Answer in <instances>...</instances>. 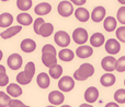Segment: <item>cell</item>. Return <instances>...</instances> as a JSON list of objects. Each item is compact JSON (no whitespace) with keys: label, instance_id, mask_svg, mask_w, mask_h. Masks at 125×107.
Returning <instances> with one entry per match:
<instances>
[{"label":"cell","instance_id":"cell-1","mask_svg":"<svg viewBox=\"0 0 125 107\" xmlns=\"http://www.w3.org/2000/svg\"><path fill=\"white\" fill-rule=\"evenodd\" d=\"M94 73V67L91 63H82L73 73V79L77 81H84L92 77Z\"/></svg>","mask_w":125,"mask_h":107},{"label":"cell","instance_id":"cell-2","mask_svg":"<svg viewBox=\"0 0 125 107\" xmlns=\"http://www.w3.org/2000/svg\"><path fill=\"white\" fill-rule=\"evenodd\" d=\"M57 11H58L59 15L64 18L70 17L73 13V6L71 3V1H67V0H64V1H61L57 6Z\"/></svg>","mask_w":125,"mask_h":107},{"label":"cell","instance_id":"cell-3","mask_svg":"<svg viewBox=\"0 0 125 107\" xmlns=\"http://www.w3.org/2000/svg\"><path fill=\"white\" fill-rule=\"evenodd\" d=\"M54 41L59 47L65 48L70 44V36L65 31H58L54 35Z\"/></svg>","mask_w":125,"mask_h":107},{"label":"cell","instance_id":"cell-4","mask_svg":"<svg viewBox=\"0 0 125 107\" xmlns=\"http://www.w3.org/2000/svg\"><path fill=\"white\" fill-rule=\"evenodd\" d=\"M58 88L62 92H70L75 88V80H73V78L68 77V75L62 77L58 82Z\"/></svg>","mask_w":125,"mask_h":107},{"label":"cell","instance_id":"cell-5","mask_svg":"<svg viewBox=\"0 0 125 107\" xmlns=\"http://www.w3.org/2000/svg\"><path fill=\"white\" fill-rule=\"evenodd\" d=\"M73 39L76 44L82 46L88 41V32L82 27H77L73 33Z\"/></svg>","mask_w":125,"mask_h":107},{"label":"cell","instance_id":"cell-6","mask_svg":"<svg viewBox=\"0 0 125 107\" xmlns=\"http://www.w3.org/2000/svg\"><path fill=\"white\" fill-rule=\"evenodd\" d=\"M116 62L117 60L112 56H106L102 59L101 61V67L103 70H105L108 73L113 72L114 70H116Z\"/></svg>","mask_w":125,"mask_h":107},{"label":"cell","instance_id":"cell-7","mask_svg":"<svg viewBox=\"0 0 125 107\" xmlns=\"http://www.w3.org/2000/svg\"><path fill=\"white\" fill-rule=\"evenodd\" d=\"M7 63L11 70H18L22 66V57L19 54H11L8 57Z\"/></svg>","mask_w":125,"mask_h":107},{"label":"cell","instance_id":"cell-8","mask_svg":"<svg viewBox=\"0 0 125 107\" xmlns=\"http://www.w3.org/2000/svg\"><path fill=\"white\" fill-rule=\"evenodd\" d=\"M105 50H106V53L110 54L111 56L116 55V54L121 50V45H120L119 41L114 39V38L108 39L105 43Z\"/></svg>","mask_w":125,"mask_h":107},{"label":"cell","instance_id":"cell-9","mask_svg":"<svg viewBox=\"0 0 125 107\" xmlns=\"http://www.w3.org/2000/svg\"><path fill=\"white\" fill-rule=\"evenodd\" d=\"M98 98H99V91H98L97 88L90 86V88L87 89L86 92H84V99H86V102L91 104V103H94Z\"/></svg>","mask_w":125,"mask_h":107},{"label":"cell","instance_id":"cell-10","mask_svg":"<svg viewBox=\"0 0 125 107\" xmlns=\"http://www.w3.org/2000/svg\"><path fill=\"white\" fill-rule=\"evenodd\" d=\"M105 8L102 6H98L93 9L92 13H91V19H92L93 22L98 23V22H101L102 20L105 18Z\"/></svg>","mask_w":125,"mask_h":107},{"label":"cell","instance_id":"cell-11","mask_svg":"<svg viewBox=\"0 0 125 107\" xmlns=\"http://www.w3.org/2000/svg\"><path fill=\"white\" fill-rule=\"evenodd\" d=\"M64 99H65L64 94H62V92H59V91H53V92H51L50 94H48V101L54 106L62 104Z\"/></svg>","mask_w":125,"mask_h":107},{"label":"cell","instance_id":"cell-12","mask_svg":"<svg viewBox=\"0 0 125 107\" xmlns=\"http://www.w3.org/2000/svg\"><path fill=\"white\" fill-rule=\"evenodd\" d=\"M20 47H21L22 52L29 54V53H32L35 50V48H36V43L31 38H25L21 42Z\"/></svg>","mask_w":125,"mask_h":107},{"label":"cell","instance_id":"cell-13","mask_svg":"<svg viewBox=\"0 0 125 107\" xmlns=\"http://www.w3.org/2000/svg\"><path fill=\"white\" fill-rule=\"evenodd\" d=\"M51 10H52V6L48 2H40L34 8V12L37 15H46L51 12Z\"/></svg>","mask_w":125,"mask_h":107},{"label":"cell","instance_id":"cell-14","mask_svg":"<svg viewBox=\"0 0 125 107\" xmlns=\"http://www.w3.org/2000/svg\"><path fill=\"white\" fill-rule=\"evenodd\" d=\"M92 54H93L92 47L91 46H87V45L80 46L76 50V55L79 58H89L90 56H92Z\"/></svg>","mask_w":125,"mask_h":107},{"label":"cell","instance_id":"cell-15","mask_svg":"<svg viewBox=\"0 0 125 107\" xmlns=\"http://www.w3.org/2000/svg\"><path fill=\"white\" fill-rule=\"evenodd\" d=\"M42 62L44 66L52 68L57 64V57L52 54H42Z\"/></svg>","mask_w":125,"mask_h":107},{"label":"cell","instance_id":"cell-16","mask_svg":"<svg viewBox=\"0 0 125 107\" xmlns=\"http://www.w3.org/2000/svg\"><path fill=\"white\" fill-rule=\"evenodd\" d=\"M22 30V26L21 25H17V26H11V27L7 28L6 31L0 34V36L2 37L3 39H9L11 37H13L14 35H17L18 33H20V31Z\"/></svg>","mask_w":125,"mask_h":107},{"label":"cell","instance_id":"cell-17","mask_svg":"<svg viewBox=\"0 0 125 107\" xmlns=\"http://www.w3.org/2000/svg\"><path fill=\"white\" fill-rule=\"evenodd\" d=\"M90 44L92 47H100V46H102L104 44V42H105V38H104V35L102 34V33H94V34H92V36L90 37Z\"/></svg>","mask_w":125,"mask_h":107},{"label":"cell","instance_id":"cell-18","mask_svg":"<svg viewBox=\"0 0 125 107\" xmlns=\"http://www.w3.org/2000/svg\"><path fill=\"white\" fill-rule=\"evenodd\" d=\"M36 82H37V85L40 86L41 89H47L51 84L50 81V74L45 72H41L36 78Z\"/></svg>","mask_w":125,"mask_h":107},{"label":"cell","instance_id":"cell-19","mask_svg":"<svg viewBox=\"0 0 125 107\" xmlns=\"http://www.w3.org/2000/svg\"><path fill=\"white\" fill-rule=\"evenodd\" d=\"M115 81H116L115 75L112 74V73H108V72H106L105 74L102 75L101 79H100V83H101L103 86H105V88H109V86L114 85Z\"/></svg>","mask_w":125,"mask_h":107},{"label":"cell","instance_id":"cell-20","mask_svg":"<svg viewBox=\"0 0 125 107\" xmlns=\"http://www.w3.org/2000/svg\"><path fill=\"white\" fill-rule=\"evenodd\" d=\"M7 94L13 97H19L22 94V89L20 88L19 84L11 83L7 86Z\"/></svg>","mask_w":125,"mask_h":107},{"label":"cell","instance_id":"cell-21","mask_svg":"<svg viewBox=\"0 0 125 107\" xmlns=\"http://www.w3.org/2000/svg\"><path fill=\"white\" fill-rule=\"evenodd\" d=\"M75 17L78 21L80 22H87L90 18V13L87 9L84 8H78L77 10L75 11Z\"/></svg>","mask_w":125,"mask_h":107},{"label":"cell","instance_id":"cell-22","mask_svg":"<svg viewBox=\"0 0 125 107\" xmlns=\"http://www.w3.org/2000/svg\"><path fill=\"white\" fill-rule=\"evenodd\" d=\"M116 24H117V21L115 18L113 17H108L104 19L103 21V26H104V30L106 32H112L116 28Z\"/></svg>","mask_w":125,"mask_h":107},{"label":"cell","instance_id":"cell-23","mask_svg":"<svg viewBox=\"0 0 125 107\" xmlns=\"http://www.w3.org/2000/svg\"><path fill=\"white\" fill-rule=\"evenodd\" d=\"M13 22V17L11 13L4 12L0 14V27H9Z\"/></svg>","mask_w":125,"mask_h":107},{"label":"cell","instance_id":"cell-24","mask_svg":"<svg viewBox=\"0 0 125 107\" xmlns=\"http://www.w3.org/2000/svg\"><path fill=\"white\" fill-rule=\"evenodd\" d=\"M53 31H54V26H53V24L45 22V23L40 27L39 35H41V36H43V37H48V36L52 35Z\"/></svg>","mask_w":125,"mask_h":107},{"label":"cell","instance_id":"cell-25","mask_svg":"<svg viewBox=\"0 0 125 107\" xmlns=\"http://www.w3.org/2000/svg\"><path fill=\"white\" fill-rule=\"evenodd\" d=\"M58 57L59 59L62 60V61H71V60L75 58V53L73 52V50L70 49H67V48H64V49H62L61 52L58 54Z\"/></svg>","mask_w":125,"mask_h":107},{"label":"cell","instance_id":"cell-26","mask_svg":"<svg viewBox=\"0 0 125 107\" xmlns=\"http://www.w3.org/2000/svg\"><path fill=\"white\" fill-rule=\"evenodd\" d=\"M17 21L19 22L21 25L28 26L33 22V19L29 13H20V14L17 17Z\"/></svg>","mask_w":125,"mask_h":107},{"label":"cell","instance_id":"cell-27","mask_svg":"<svg viewBox=\"0 0 125 107\" xmlns=\"http://www.w3.org/2000/svg\"><path fill=\"white\" fill-rule=\"evenodd\" d=\"M48 74L51 75V78L53 79H59L62 74V68L59 64H56V66L50 68V71H48Z\"/></svg>","mask_w":125,"mask_h":107},{"label":"cell","instance_id":"cell-28","mask_svg":"<svg viewBox=\"0 0 125 107\" xmlns=\"http://www.w3.org/2000/svg\"><path fill=\"white\" fill-rule=\"evenodd\" d=\"M31 81H32V79H31L24 71L20 72L19 74L17 75V82L20 84H22V85H26V84H29Z\"/></svg>","mask_w":125,"mask_h":107},{"label":"cell","instance_id":"cell-29","mask_svg":"<svg viewBox=\"0 0 125 107\" xmlns=\"http://www.w3.org/2000/svg\"><path fill=\"white\" fill-rule=\"evenodd\" d=\"M114 101L117 104H125V89H119L114 93Z\"/></svg>","mask_w":125,"mask_h":107},{"label":"cell","instance_id":"cell-30","mask_svg":"<svg viewBox=\"0 0 125 107\" xmlns=\"http://www.w3.org/2000/svg\"><path fill=\"white\" fill-rule=\"evenodd\" d=\"M17 7L22 11H28L32 7V0H18Z\"/></svg>","mask_w":125,"mask_h":107},{"label":"cell","instance_id":"cell-31","mask_svg":"<svg viewBox=\"0 0 125 107\" xmlns=\"http://www.w3.org/2000/svg\"><path fill=\"white\" fill-rule=\"evenodd\" d=\"M11 102V98L6 92L0 91V107H7L9 106Z\"/></svg>","mask_w":125,"mask_h":107},{"label":"cell","instance_id":"cell-32","mask_svg":"<svg viewBox=\"0 0 125 107\" xmlns=\"http://www.w3.org/2000/svg\"><path fill=\"white\" fill-rule=\"evenodd\" d=\"M24 72H25L26 74L31 78V79H33V75H34V73H35V64H34V62H32V61L28 62L26 66H25V68H24Z\"/></svg>","mask_w":125,"mask_h":107},{"label":"cell","instance_id":"cell-33","mask_svg":"<svg viewBox=\"0 0 125 107\" xmlns=\"http://www.w3.org/2000/svg\"><path fill=\"white\" fill-rule=\"evenodd\" d=\"M116 19H117V22H120L121 24H123V26L125 25V6L121 7V8L117 10Z\"/></svg>","mask_w":125,"mask_h":107},{"label":"cell","instance_id":"cell-34","mask_svg":"<svg viewBox=\"0 0 125 107\" xmlns=\"http://www.w3.org/2000/svg\"><path fill=\"white\" fill-rule=\"evenodd\" d=\"M116 71L117 72H124L125 71V56H122V57H120L117 59Z\"/></svg>","mask_w":125,"mask_h":107},{"label":"cell","instance_id":"cell-35","mask_svg":"<svg viewBox=\"0 0 125 107\" xmlns=\"http://www.w3.org/2000/svg\"><path fill=\"white\" fill-rule=\"evenodd\" d=\"M42 54H52V55L56 56V49H55V47L53 45L46 44V45H44L43 48H42Z\"/></svg>","mask_w":125,"mask_h":107},{"label":"cell","instance_id":"cell-36","mask_svg":"<svg viewBox=\"0 0 125 107\" xmlns=\"http://www.w3.org/2000/svg\"><path fill=\"white\" fill-rule=\"evenodd\" d=\"M116 37L120 42L125 43V26H121V27L116 28Z\"/></svg>","mask_w":125,"mask_h":107},{"label":"cell","instance_id":"cell-37","mask_svg":"<svg viewBox=\"0 0 125 107\" xmlns=\"http://www.w3.org/2000/svg\"><path fill=\"white\" fill-rule=\"evenodd\" d=\"M45 23V21H44L42 18H37L36 20L34 21V32L36 33L37 35H39V30H40V27H41L43 24Z\"/></svg>","mask_w":125,"mask_h":107},{"label":"cell","instance_id":"cell-38","mask_svg":"<svg viewBox=\"0 0 125 107\" xmlns=\"http://www.w3.org/2000/svg\"><path fill=\"white\" fill-rule=\"evenodd\" d=\"M9 107H30L25 104H23L21 101H18V99H11Z\"/></svg>","mask_w":125,"mask_h":107},{"label":"cell","instance_id":"cell-39","mask_svg":"<svg viewBox=\"0 0 125 107\" xmlns=\"http://www.w3.org/2000/svg\"><path fill=\"white\" fill-rule=\"evenodd\" d=\"M9 83V77L7 73H2L0 74V86H6Z\"/></svg>","mask_w":125,"mask_h":107},{"label":"cell","instance_id":"cell-40","mask_svg":"<svg viewBox=\"0 0 125 107\" xmlns=\"http://www.w3.org/2000/svg\"><path fill=\"white\" fill-rule=\"evenodd\" d=\"M73 4H77V6H81V4L86 3V0H73L71 1Z\"/></svg>","mask_w":125,"mask_h":107},{"label":"cell","instance_id":"cell-41","mask_svg":"<svg viewBox=\"0 0 125 107\" xmlns=\"http://www.w3.org/2000/svg\"><path fill=\"white\" fill-rule=\"evenodd\" d=\"M104 107H120L119 104L115 103V102H110V103H108Z\"/></svg>","mask_w":125,"mask_h":107},{"label":"cell","instance_id":"cell-42","mask_svg":"<svg viewBox=\"0 0 125 107\" xmlns=\"http://www.w3.org/2000/svg\"><path fill=\"white\" fill-rule=\"evenodd\" d=\"M2 73H6V68H4V66L0 64V74H2Z\"/></svg>","mask_w":125,"mask_h":107},{"label":"cell","instance_id":"cell-43","mask_svg":"<svg viewBox=\"0 0 125 107\" xmlns=\"http://www.w3.org/2000/svg\"><path fill=\"white\" fill-rule=\"evenodd\" d=\"M79 107H93V106L90 105V104H86V103H84V104H81Z\"/></svg>","mask_w":125,"mask_h":107},{"label":"cell","instance_id":"cell-44","mask_svg":"<svg viewBox=\"0 0 125 107\" xmlns=\"http://www.w3.org/2000/svg\"><path fill=\"white\" fill-rule=\"evenodd\" d=\"M119 2H120V3H122V4H125V1H124V0H119Z\"/></svg>","mask_w":125,"mask_h":107},{"label":"cell","instance_id":"cell-45","mask_svg":"<svg viewBox=\"0 0 125 107\" xmlns=\"http://www.w3.org/2000/svg\"><path fill=\"white\" fill-rule=\"evenodd\" d=\"M2 56H3V54H2V52H1V50H0V60L2 59Z\"/></svg>","mask_w":125,"mask_h":107},{"label":"cell","instance_id":"cell-46","mask_svg":"<svg viewBox=\"0 0 125 107\" xmlns=\"http://www.w3.org/2000/svg\"><path fill=\"white\" fill-rule=\"evenodd\" d=\"M62 107H71V106H69V105H62Z\"/></svg>","mask_w":125,"mask_h":107},{"label":"cell","instance_id":"cell-47","mask_svg":"<svg viewBox=\"0 0 125 107\" xmlns=\"http://www.w3.org/2000/svg\"><path fill=\"white\" fill-rule=\"evenodd\" d=\"M46 107H56V106H54V105H50V106H46Z\"/></svg>","mask_w":125,"mask_h":107},{"label":"cell","instance_id":"cell-48","mask_svg":"<svg viewBox=\"0 0 125 107\" xmlns=\"http://www.w3.org/2000/svg\"><path fill=\"white\" fill-rule=\"evenodd\" d=\"M124 85H125V79H124Z\"/></svg>","mask_w":125,"mask_h":107}]
</instances>
